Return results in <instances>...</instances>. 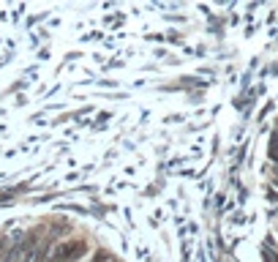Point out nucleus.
<instances>
[{
  "label": "nucleus",
  "mask_w": 278,
  "mask_h": 262,
  "mask_svg": "<svg viewBox=\"0 0 278 262\" xmlns=\"http://www.w3.org/2000/svg\"><path fill=\"white\" fill-rule=\"evenodd\" d=\"M267 150H270V158L278 164V131H273L270 134V145H267Z\"/></svg>",
  "instance_id": "nucleus-2"
},
{
  "label": "nucleus",
  "mask_w": 278,
  "mask_h": 262,
  "mask_svg": "<svg viewBox=\"0 0 278 262\" xmlns=\"http://www.w3.org/2000/svg\"><path fill=\"white\" fill-rule=\"evenodd\" d=\"M262 254H265V262H278V251L270 249V246H265V249H262Z\"/></svg>",
  "instance_id": "nucleus-3"
},
{
  "label": "nucleus",
  "mask_w": 278,
  "mask_h": 262,
  "mask_svg": "<svg viewBox=\"0 0 278 262\" xmlns=\"http://www.w3.org/2000/svg\"><path fill=\"white\" fill-rule=\"evenodd\" d=\"M87 251V246L82 241H68V243H60V246H55V251H52V259L55 262H66V259H79L82 254Z\"/></svg>",
  "instance_id": "nucleus-1"
}]
</instances>
